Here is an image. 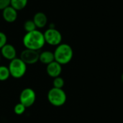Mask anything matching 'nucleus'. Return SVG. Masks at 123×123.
<instances>
[{
    "label": "nucleus",
    "mask_w": 123,
    "mask_h": 123,
    "mask_svg": "<svg viewBox=\"0 0 123 123\" xmlns=\"http://www.w3.org/2000/svg\"><path fill=\"white\" fill-rule=\"evenodd\" d=\"M17 11L12 6H9L2 10V17L4 20L8 23H12L17 19Z\"/></svg>",
    "instance_id": "10"
},
{
    "label": "nucleus",
    "mask_w": 123,
    "mask_h": 123,
    "mask_svg": "<svg viewBox=\"0 0 123 123\" xmlns=\"http://www.w3.org/2000/svg\"><path fill=\"white\" fill-rule=\"evenodd\" d=\"M22 43L27 49L39 51L45 45L43 32L38 29L26 32L22 38Z\"/></svg>",
    "instance_id": "1"
},
{
    "label": "nucleus",
    "mask_w": 123,
    "mask_h": 123,
    "mask_svg": "<svg viewBox=\"0 0 123 123\" xmlns=\"http://www.w3.org/2000/svg\"><path fill=\"white\" fill-rule=\"evenodd\" d=\"M45 43L52 45L58 46L62 42V35L59 30L55 28H48L44 32Z\"/></svg>",
    "instance_id": "5"
},
{
    "label": "nucleus",
    "mask_w": 123,
    "mask_h": 123,
    "mask_svg": "<svg viewBox=\"0 0 123 123\" xmlns=\"http://www.w3.org/2000/svg\"><path fill=\"white\" fill-rule=\"evenodd\" d=\"M64 84H65V81H64V79L62 77L58 76V77L53 79V85L54 88L63 89V87L64 86Z\"/></svg>",
    "instance_id": "16"
},
{
    "label": "nucleus",
    "mask_w": 123,
    "mask_h": 123,
    "mask_svg": "<svg viewBox=\"0 0 123 123\" xmlns=\"http://www.w3.org/2000/svg\"><path fill=\"white\" fill-rule=\"evenodd\" d=\"M61 72H62V65H61L55 61H53L52 63L46 66V73L50 77L53 79L60 76Z\"/></svg>",
    "instance_id": "9"
},
{
    "label": "nucleus",
    "mask_w": 123,
    "mask_h": 123,
    "mask_svg": "<svg viewBox=\"0 0 123 123\" xmlns=\"http://www.w3.org/2000/svg\"><path fill=\"white\" fill-rule=\"evenodd\" d=\"M32 20L37 29H41L46 26L48 23V17L46 14L42 12H38L33 16Z\"/></svg>",
    "instance_id": "11"
},
{
    "label": "nucleus",
    "mask_w": 123,
    "mask_h": 123,
    "mask_svg": "<svg viewBox=\"0 0 123 123\" xmlns=\"http://www.w3.org/2000/svg\"><path fill=\"white\" fill-rule=\"evenodd\" d=\"M24 30L26 31V32H32L33 30H37V27L33 22L32 19H28L26 20L24 23Z\"/></svg>",
    "instance_id": "15"
},
{
    "label": "nucleus",
    "mask_w": 123,
    "mask_h": 123,
    "mask_svg": "<svg viewBox=\"0 0 123 123\" xmlns=\"http://www.w3.org/2000/svg\"><path fill=\"white\" fill-rule=\"evenodd\" d=\"M49 103L56 107H61L65 105L67 100V96L63 89L51 88L47 94Z\"/></svg>",
    "instance_id": "4"
},
{
    "label": "nucleus",
    "mask_w": 123,
    "mask_h": 123,
    "mask_svg": "<svg viewBox=\"0 0 123 123\" xmlns=\"http://www.w3.org/2000/svg\"><path fill=\"white\" fill-rule=\"evenodd\" d=\"M53 53L55 61L62 66L70 63L74 56L72 48L66 43H61L56 46Z\"/></svg>",
    "instance_id": "2"
},
{
    "label": "nucleus",
    "mask_w": 123,
    "mask_h": 123,
    "mask_svg": "<svg viewBox=\"0 0 123 123\" xmlns=\"http://www.w3.org/2000/svg\"><path fill=\"white\" fill-rule=\"evenodd\" d=\"M1 54H0V61H1Z\"/></svg>",
    "instance_id": "21"
},
{
    "label": "nucleus",
    "mask_w": 123,
    "mask_h": 123,
    "mask_svg": "<svg viewBox=\"0 0 123 123\" xmlns=\"http://www.w3.org/2000/svg\"><path fill=\"white\" fill-rule=\"evenodd\" d=\"M36 100V93L32 88L24 89L19 94V102L26 108L32 107Z\"/></svg>",
    "instance_id": "6"
},
{
    "label": "nucleus",
    "mask_w": 123,
    "mask_h": 123,
    "mask_svg": "<svg viewBox=\"0 0 123 123\" xmlns=\"http://www.w3.org/2000/svg\"><path fill=\"white\" fill-rule=\"evenodd\" d=\"M54 61V53L50 50H44L41 52L39 55V61L46 66Z\"/></svg>",
    "instance_id": "12"
},
{
    "label": "nucleus",
    "mask_w": 123,
    "mask_h": 123,
    "mask_svg": "<svg viewBox=\"0 0 123 123\" xmlns=\"http://www.w3.org/2000/svg\"><path fill=\"white\" fill-rule=\"evenodd\" d=\"M0 54L4 58L10 61L17 58V50L12 44L6 43L0 50Z\"/></svg>",
    "instance_id": "8"
},
{
    "label": "nucleus",
    "mask_w": 123,
    "mask_h": 123,
    "mask_svg": "<svg viewBox=\"0 0 123 123\" xmlns=\"http://www.w3.org/2000/svg\"><path fill=\"white\" fill-rule=\"evenodd\" d=\"M39 55L40 53L37 50L25 48L21 52L19 58L27 65H32L39 61Z\"/></svg>",
    "instance_id": "7"
},
{
    "label": "nucleus",
    "mask_w": 123,
    "mask_h": 123,
    "mask_svg": "<svg viewBox=\"0 0 123 123\" xmlns=\"http://www.w3.org/2000/svg\"><path fill=\"white\" fill-rule=\"evenodd\" d=\"M8 68L9 70L10 76L14 79H18L22 78L25 75L27 65L20 58H15L10 61Z\"/></svg>",
    "instance_id": "3"
},
{
    "label": "nucleus",
    "mask_w": 123,
    "mask_h": 123,
    "mask_svg": "<svg viewBox=\"0 0 123 123\" xmlns=\"http://www.w3.org/2000/svg\"><path fill=\"white\" fill-rule=\"evenodd\" d=\"M27 3L28 0H11L10 6L18 12L25 9L27 5Z\"/></svg>",
    "instance_id": "13"
},
{
    "label": "nucleus",
    "mask_w": 123,
    "mask_h": 123,
    "mask_svg": "<svg viewBox=\"0 0 123 123\" xmlns=\"http://www.w3.org/2000/svg\"><path fill=\"white\" fill-rule=\"evenodd\" d=\"M10 76H11L8 66L0 65V81H6Z\"/></svg>",
    "instance_id": "14"
},
{
    "label": "nucleus",
    "mask_w": 123,
    "mask_h": 123,
    "mask_svg": "<svg viewBox=\"0 0 123 123\" xmlns=\"http://www.w3.org/2000/svg\"><path fill=\"white\" fill-rule=\"evenodd\" d=\"M11 0H0V10H3L10 6Z\"/></svg>",
    "instance_id": "19"
},
{
    "label": "nucleus",
    "mask_w": 123,
    "mask_h": 123,
    "mask_svg": "<svg viewBox=\"0 0 123 123\" xmlns=\"http://www.w3.org/2000/svg\"><path fill=\"white\" fill-rule=\"evenodd\" d=\"M7 43V37L6 34L0 31V50Z\"/></svg>",
    "instance_id": "18"
},
{
    "label": "nucleus",
    "mask_w": 123,
    "mask_h": 123,
    "mask_svg": "<svg viewBox=\"0 0 123 123\" xmlns=\"http://www.w3.org/2000/svg\"><path fill=\"white\" fill-rule=\"evenodd\" d=\"M121 79H122V81H123V74H122V76H121Z\"/></svg>",
    "instance_id": "20"
},
{
    "label": "nucleus",
    "mask_w": 123,
    "mask_h": 123,
    "mask_svg": "<svg viewBox=\"0 0 123 123\" xmlns=\"http://www.w3.org/2000/svg\"><path fill=\"white\" fill-rule=\"evenodd\" d=\"M26 109L27 108L22 104L19 102V103L15 105V106L14 107V112L17 115H23L25 112Z\"/></svg>",
    "instance_id": "17"
}]
</instances>
